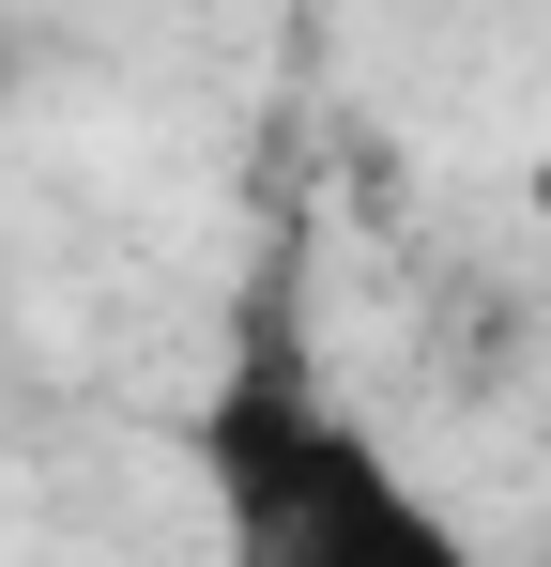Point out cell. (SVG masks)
Returning <instances> with one entry per match:
<instances>
[{"mask_svg":"<svg viewBox=\"0 0 551 567\" xmlns=\"http://www.w3.org/2000/svg\"><path fill=\"white\" fill-rule=\"evenodd\" d=\"M199 475H215V522L246 567H459V522L276 338H246L230 383L199 399Z\"/></svg>","mask_w":551,"mask_h":567,"instance_id":"6da1fadb","label":"cell"}]
</instances>
